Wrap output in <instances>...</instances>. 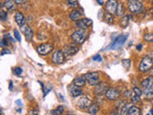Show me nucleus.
Here are the masks:
<instances>
[{
	"label": "nucleus",
	"instance_id": "1",
	"mask_svg": "<svg viewBox=\"0 0 153 115\" xmlns=\"http://www.w3.org/2000/svg\"><path fill=\"white\" fill-rule=\"evenodd\" d=\"M152 67H153V61L150 58H148V56H145V57L142 59L141 63L139 64L138 69L141 73H145V72H148L149 69H151Z\"/></svg>",
	"mask_w": 153,
	"mask_h": 115
},
{
	"label": "nucleus",
	"instance_id": "2",
	"mask_svg": "<svg viewBox=\"0 0 153 115\" xmlns=\"http://www.w3.org/2000/svg\"><path fill=\"white\" fill-rule=\"evenodd\" d=\"M128 10L130 13H132L133 14H138L143 11V6L142 4L141 1L139 0H129L128 1Z\"/></svg>",
	"mask_w": 153,
	"mask_h": 115
},
{
	"label": "nucleus",
	"instance_id": "3",
	"mask_svg": "<svg viewBox=\"0 0 153 115\" xmlns=\"http://www.w3.org/2000/svg\"><path fill=\"white\" fill-rule=\"evenodd\" d=\"M127 39H128V35H127V34L120 35L115 39V40L111 43L110 46L108 47V49H110V50H117V49L121 48V46L124 44V42L126 41Z\"/></svg>",
	"mask_w": 153,
	"mask_h": 115
},
{
	"label": "nucleus",
	"instance_id": "4",
	"mask_svg": "<svg viewBox=\"0 0 153 115\" xmlns=\"http://www.w3.org/2000/svg\"><path fill=\"white\" fill-rule=\"evenodd\" d=\"M86 38V32L83 29H79L72 34L71 39L76 44H82Z\"/></svg>",
	"mask_w": 153,
	"mask_h": 115
},
{
	"label": "nucleus",
	"instance_id": "5",
	"mask_svg": "<svg viewBox=\"0 0 153 115\" xmlns=\"http://www.w3.org/2000/svg\"><path fill=\"white\" fill-rule=\"evenodd\" d=\"M85 78L87 83L90 85L97 86L101 83V80H99V74L98 72H89L85 74Z\"/></svg>",
	"mask_w": 153,
	"mask_h": 115
},
{
	"label": "nucleus",
	"instance_id": "6",
	"mask_svg": "<svg viewBox=\"0 0 153 115\" xmlns=\"http://www.w3.org/2000/svg\"><path fill=\"white\" fill-rule=\"evenodd\" d=\"M54 50V46L51 43H42L36 47V52L41 56H47Z\"/></svg>",
	"mask_w": 153,
	"mask_h": 115
},
{
	"label": "nucleus",
	"instance_id": "7",
	"mask_svg": "<svg viewBox=\"0 0 153 115\" xmlns=\"http://www.w3.org/2000/svg\"><path fill=\"white\" fill-rule=\"evenodd\" d=\"M79 51V47L77 46L76 43H71L66 46H64L62 49V52L64 53L65 58H69L71 56H74L75 54H77Z\"/></svg>",
	"mask_w": 153,
	"mask_h": 115
},
{
	"label": "nucleus",
	"instance_id": "8",
	"mask_svg": "<svg viewBox=\"0 0 153 115\" xmlns=\"http://www.w3.org/2000/svg\"><path fill=\"white\" fill-rule=\"evenodd\" d=\"M52 61L55 64H61L64 63L65 61V56L64 53L62 52V50H56L52 55L51 58Z\"/></svg>",
	"mask_w": 153,
	"mask_h": 115
},
{
	"label": "nucleus",
	"instance_id": "9",
	"mask_svg": "<svg viewBox=\"0 0 153 115\" xmlns=\"http://www.w3.org/2000/svg\"><path fill=\"white\" fill-rule=\"evenodd\" d=\"M121 92L119 91L118 88L115 87H109L107 89V91L105 92V97L110 101H116L120 98Z\"/></svg>",
	"mask_w": 153,
	"mask_h": 115
},
{
	"label": "nucleus",
	"instance_id": "10",
	"mask_svg": "<svg viewBox=\"0 0 153 115\" xmlns=\"http://www.w3.org/2000/svg\"><path fill=\"white\" fill-rule=\"evenodd\" d=\"M92 105V100L90 99L88 96H82V98L80 99L77 103V105L82 109H85V108H88L90 105Z\"/></svg>",
	"mask_w": 153,
	"mask_h": 115
},
{
	"label": "nucleus",
	"instance_id": "11",
	"mask_svg": "<svg viewBox=\"0 0 153 115\" xmlns=\"http://www.w3.org/2000/svg\"><path fill=\"white\" fill-rule=\"evenodd\" d=\"M117 7H118L117 0H108V1L105 3V10L109 14H116Z\"/></svg>",
	"mask_w": 153,
	"mask_h": 115
},
{
	"label": "nucleus",
	"instance_id": "12",
	"mask_svg": "<svg viewBox=\"0 0 153 115\" xmlns=\"http://www.w3.org/2000/svg\"><path fill=\"white\" fill-rule=\"evenodd\" d=\"M93 24V21L92 19H90V18H82V19H80L79 21H77L76 22V26L79 27L80 29H87L88 27H90Z\"/></svg>",
	"mask_w": 153,
	"mask_h": 115
},
{
	"label": "nucleus",
	"instance_id": "13",
	"mask_svg": "<svg viewBox=\"0 0 153 115\" xmlns=\"http://www.w3.org/2000/svg\"><path fill=\"white\" fill-rule=\"evenodd\" d=\"M107 89H108L107 83H101L99 85H97V87L95 88V95L102 96V94H105Z\"/></svg>",
	"mask_w": 153,
	"mask_h": 115
},
{
	"label": "nucleus",
	"instance_id": "14",
	"mask_svg": "<svg viewBox=\"0 0 153 115\" xmlns=\"http://www.w3.org/2000/svg\"><path fill=\"white\" fill-rule=\"evenodd\" d=\"M82 11H80V10H73L69 14V18L72 20V21H79L80 19H82Z\"/></svg>",
	"mask_w": 153,
	"mask_h": 115
},
{
	"label": "nucleus",
	"instance_id": "15",
	"mask_svg": "<svg viewBox=\"0 0 153 115\" xmlns=\"http://www.w3.org/2000/svg\"><path fill=\"white\" fill-rule=\"evenodd\" d=\"M69 91L71 93L72 97H74V98L79 97V96L83 94V91L82 90V88L79 87V86H76V85H70L69 86Z\"/></svg>",
	"mask_w": 153,
	"mask_h": 115
},
{
	"label": "nucleus",
	"instance_id": "16",
	"mask_svg": "<svg viewBox=\"0 0 153 115\" xmlns=\"http://www.w3.org/2000/svg\"><path fill=\"white\" fill-rule=\"evenodd\" d=\"M14 20L21 27V29L23 30V26L25 24V17L23 15V14H21L20 12H16L14 14Z\"/></svg>",
	"mask_w": 153,
	"mask_h": 115
},
{
	"label": "nucleus",
	"instance_id": "17",
	"mask_svg": "<svg viewBox=\"0 0 153 115\" xmlns=\"http://www.w3.org/2000/svg\"><path fill=\"white\" fill-rule=\"evenodd\" d=\"M86 82L87 81H86L85 75L84 76H79L74 80L73 85H76V86H79V87H83V86L86 85Z\"/></svg>",
	"mask_w": 153,
	"mask_h": 115
},
{
	"label": "nucleus",
	"instance_id": "18",
	"mask_svg": "<svg viewBox=\"0 0 153 115\" xmlns=\"http://www.w3.org/2000/svg\"><path fill=\"white\" fill-rule=\"evenodd\" d=\"M142 91H143V96L145 99H146V100L153 99V86L148 88H143Z\"/></svg>",
	"mask_w": 153,
	"mask_h": 115
},
{
	"label": "nucleus",
	"instance_id": "19",
	"mask_svg": "<svg viewBox=\"0 0 153 115\" xmlns=\"http://www.w3.org/2000/svg\"><path fill=\"white\" fill-rule=\"evenodd\" d=\"M141 85H142V87L143 88L151 87V86H153V77L152 76H149L148 78H145V79H143L142 81Z\"/></svg>",
	"mask_w": 153,
	"mask_h": 115
},
{
	"label": "nucleus",
	"instance_id": "20",
	"mask_svg": "<svg viewBox=\"0 0 153 115\" xmlns=\"http://www.w3.org/2000/svg\"><path fill=\"white\" fill-rule=\"evenodd\" d=\"M15 3L14 0H5L3 3V7H5L8 11H14L15 8Z\"/></svg>",
	"mask_w": 153,
	"mask_h": 115
},
{
	"label": "nucleus",
	"instance_id": "21",
	"mask_svg": "<svg viewBox=\"0 0 153 115\" xmlns=\"http://www.w3.org/2000/svg\"><path fill=\"white\" fill-rule=\"evenodd\" d=\"M24 35H25V38L28 40V41H31V40L33 39V36H34V33L32 29L29 27V26H25L24 28Z\"/></svg>",
	"mask_w": 153,
	"mask_h": 115
},
{
	"label": "nucleus",
	"instance_id": "22",
	"mask_svg": "<svg viewBox=\"0 0 153 115\" xmlns=\"http://www.w3.org/2000/svg\"><path fill=\"white\" fill-rule=\"evenodd\" d=\"M99 111V107L98 104H93L88 107V113L90 115H96Z\"/></svg>",
	"mask_w": 153,
	"mask_h": 115
},
{
	"label": "nucleus",
	"instance_id": "23",
	"mask_svg": "<svg viewBox=\"0 0 153 115\" xmlns=\"http://www.w3.org/2000/svg\"><path fill=\"white\" fill-rule=\"evenodd\" d=\"M141 114H142L141 108L136 107V105H131L128 110V115H141Z\"/></svg>",
	"mask_w": 153,
	"mask_h": 115
},
{
	"label": "nucleus",
	"instance_id": "24",
	"mask_svg": "<svg viewBox=\"0 0 153 115\" xmlns=\"http://www.w3.org/2000/svg\"><path fill=\"white\" fill-rule=\"evenodd\" d=\"M129 18H130V15H123V17H121V20H120V25L121 28H126L128 26Z\"/></svg>",
	"mask_w": 153,
	"mask_h": 115
},
{
	"label": "nucleus",
	"instance_id": "25",
	"mask_svg": "<svg viewBox=\"0 0 153 115\" xmlns=\"http://www.w3.org/2000/svg\"><path fill=\"white\" fill-rule=\"evenodd\" d=\"M124 13H126V11H124L123 4L121 2H118V7H117V11H116V15H118V17H123Z\"/></svg>",
	"mask_w": 153,
	"mask_h": 115
},
{
	"label": "nucleus",
	"instance_id": "26",
	"mask_svg": "<svg viewBox=\"0 0 153 115\" xmlns=\"http://www.w3.org/2000/svg\"><path fill=\"white\" fill-rule=\"evenodd\" d=\"M104 19H105V21L108 24H113L115 22L114 14H109V13H107V12H105V13H104Z\"/></svg>",
	"mask_w": 153,
	"mask_h": 115
},
{
	"label": "nucleus",
	"instance_id": "27",
	"mask_svg": "<svg viewBox=\"0 0 153 115\" xmlns=\"http://www.w3.org/2000/svg\"><path fill=\"white\" fill-rule=\"evenodd\" d=\"M131 107L130 103H126L123 107H121V111H120V115H128V110Z\"/></svg>",
	"mask_w": 153,
	"mask_h": 115
},
{
	"label": "nucleus",
	"instance_id": "28",
	"mask_svg": "<svg viewBox=\"0 0 153 115\" xmlns=\"http://www.w3.org/2000/svg\"><path fill=\"white\" fill-rule=\"evenodd\" d=\"M121 64L124 67V69L128 70L131 66V60H129V59H124V60L121 61Z\"/></svg>",
	"mask_w": 153,
	"mask_h": 115
},
{
	"label": "nucleus",
	"instance_id": "29",
	"mask_svg": "<svg viewBox=\"0 0 153 115\" xmlns=\"http://www.w3.org/2000/svg\"><path fill=\"white\" fill-rule=\"evenodd\" d=\"M62 113H63V107L62 105H58L57 109L52 111V115H61Z\"/></svg>",
	"mask_w": 153,
	"mask_h": 115
},
{
	"label": "nucleus",
	"instance_id": "30",
	"mask_svg": "<svg viewBox=\"0 0 153 115\" xmlns=\"http://www.w3.org/2000/svg\"><path fill=\"white\" fill-rule=\"evenodd\" d=\"M67 5L72 8H77L79 6V2L78 0H67Z\"/></svg>",
	"mask_w": 153,
	"mask_h": 115
},
{
	"label": "nucleus",
	"instance_id": "31",
	"mask_svg": "<svg viewBox=\"0 0 153 115\" xmlns=\"http://www.w3.org/2000/svg\"><path fill=\"white\" fill-rule=\"evenodd\" d=\"M143 39H145V41H148V42H152L153 43V33L145 34V35L143 36Z\"/></svg>",
	"mask_w": 153,
	"mask_h": 115
},
{
	"label": "nucleus",
	"instance_id": "32",
	"mask_svg": "<svg viewBox=\"0 0 153 115\" xmlns=\"http://www.w3.org/2000/svg\"><path fill=\"white\" fill-rule=\"evenodd\" d=\"M130 99H131V103H132V104H135V103L140 102V100H141V98L138 97V96H137L134 92H133V95L130 97Z\"/></svg>",
	"mask_w": 153,
	"mask_h": 115
},
{
	"label": "nucleus",
	"instance_id": "33",
	"mask_svg": "<svg viewBox=\"0 0 153 115\" xmlns=\"http://www.w3.org/2000/svg\"><path fill=\"white\" fill-rule=\"evenodd\" d=\"M0 18H1L2 21H5L6 19L8 18V13L5 11L1 10V12H0Z\"/></svg>",
	"mask_w": 153,
	"mask_h": 115
},
{
	"label": "nucleus",
	"instance_id": "34",
	"mask_svg": "<svg viewBox=\"0 0 153 115\" xmlns=\"http://www.w3.org/2000/svg\"><path fill=\"white\" fill-rule=\"evenodd\" d=\"M133 92L135 93V94L138 96V97H140V98H141L142 96H143V91H142V90L140 89L139 87H137V86H135V87H134Z\"/></svg>",
	"mask_w": 153,
	"mask_h": 115
},
{
	"label": "nucleus",
	"instance_id": "35",
	"mask_svg": "<svg viewBox=\"0 0 153 115\" xmlns=\"http://www.w3.org/2000/svg\"><path fill=\"white\" fill-rule=\"evenodd\" d=\"M14 35L15 39H16L18 42H20V41H21V36H20V33L18 32L16 29H14Z\"/></svg>",
	"mask_w": 153,
	"mask_h": 115
},
{
	"label": "nucleus",
	"instance_id": "36",
	"mask_svg": "<svg viewBox=\"0 0 153 115\" xmlns=\"http://www.w3.org/2000/svg\"><path fill=\"white\" fill-rule=\"evenodd\" d=\"M4 39H7L8 41H9V42H11V43H14V42L15 41V40L12 38L11 35H10V34H9V33H8V34H5V35H4Z\"/></svg>",
	"mask_w": 153,
	"mask_h": 115
},
{
	"label": "nucleus",
	"instance_id": "37",
	"mask_svg": "<svg viewBox=\"0 0 153 115\" xmlns=\"http://www.w3.org/2000/svg\"><path fill=\"white\" fill-rule=\"evenodd\" d=\"M38 113H39V109L37 107L29 110V115H38Z\"/></svg>",
	"mask_w": 153,
	"mask_h": 115
},
{
	"label": "nucleus",
	"instance_id": "38",
	"mask_svg": "<svg viewBox=\"0 0 153 115\" xmlns=\"http://www.w3.org/2000/svg\"><path fill=\"white\" fill-rule=\"evenodd\" d=\"M14 74H16L17 76H20L21 74L23 73L22 68H20V67H15L14 69Z\"/></svg>",
	"mask_w": 153,
	"mask_h": 115
},
{
	"label": "nucleus",
	"instance_id": "39",
	"mask_svg": "<svg viewBox=\"0 0 153 115\" xmlns=\"http://www.w3.org/2000/svg\"><path fill=\"white\" fill-rule=\"evenodd\" d=\"M92 60L93 61H102V57H101V55H95L94 57L92 58Z\"/></svg>",
	"mask_w": 153,
	"mask_h": 115
},
{
	"label": "nucleus",
	"instance_id": "40",
	"mask_svg": "<svg viewBox=\"0 0 153 115\" xmlns=\"http://www.w3.org/2000/svg\"><path fill=\"white\" fill-rule=\"evenodd\" d=\"M0 45H1V47H5V46H8L9 45V41L7 39H3L1 40V43H0Z\"/></svg>",
	"mask_w": 153,
	"mask_h": 115
},
{
	"label": "nucleus",
	"instance_id": "41",
	"mask_svg": "<svg viewBox=\"0 0 153 115\" xmlns=\"http://www.w3.org/2000/svg\"><path fill=\"white\" fill-rule=\"evenodd\" d=\"M11 53H12V52L9 50V49H3V50L1 51V56H4V55H7V54L10 55Z\"/></svg>",
	"mask_w": 153,
	"mask_h": 115
},
{
	"label": "nucleus",
	"instance_id": "42",
	"mask_svg": "<svg viewBox=\"0 0 153 115\" xmlns=\"http://www.w3.org/2000/svg\"><path fill=\"white\" fill-rule=\"evenodd\" d=\"M124 96H126V98L131 97V91H130V90H126V91L124 92Z\"/></svg>",
	"mask_w": 153,
	"mask_h": 115
},
{
	"label": "nucleus",
	"instance_id": "43",
	"mask_svg": "<svg viewBox=\"0 0 153 115\" xmlns=\"http://www.w3.org/2000/svg\"><path fill=\"white\" fill-rule=\"evenodd\" d=\"M26 1H27V0H14V2L16 3V4H18V5L23 4V3H25Z\"/></svg>",
	"mask_w": 153,
	"mask_h": 115
},
{
	"label": "nucleus",
	"instance_id": "44",
	"mask_svg": "<svg viewBox=\"0 0 153 115\" xmlns=\"http://www.w3.org/2000/svg\"><path fill=\"white\" fill-rule=\"evenodd\" d=\"M12 88H14V83H12V81H10V83H9V89H10V91H12Z\"/></svg>",
	"mask_w": 153,
	"mask_h": 115
},
{
	"label": "nucleus",
	"instance_id": "45",
	"mask_svg": "<svg viewBox=\"0 0 153 115\" xmlns=\"http://www.w3.org/2000/svg\"><path fill=\"white\" fill-rule=\"evenodd\" d=\"M142 48H143V44H142V43H139V44L137 45V47H136V49H137L138 51H141Z\"/></svg>",
	"mask_w": 153,
	"mask_h": 115
},
{
	"label": "nucleus",
	"instance_id": "46",
	"mask_svg": "<svg viewBox=\"0 0 153 115\" xmlns=\"http://www.w3.org/2000/svg\"><path fill=\"white\" fill-rule=\"evenodd\" d=\"M146 73H148L149 76H152V77H153V67L151 68V69H149Z\"/></svg>",
	"mask_w": 153,
	"mask_h": 115
},
{
	"label": "nucleus",
	"instance_id": "47",
	"mask_svg": "<svg viewBox=\"0 0 153 115\" xmlns=\"http://www.w3.org/2000/svg\"><path fill=\"white\" fill-rule=\"evenodd\" d=\"M146 56H148V58H150V59H151V60L153 61V51H151V52H149V53H148V55H146Z\"/></svg>",
	"mask_w": 153,
	"mask_h": 115
},
{
	"label": "nucleus",
	"instance_id": "48",
	"mask_svg": "<svg viewBox=\"0 0 153 115\" xmlns=\"http://www.w3.org/2000/svg\"><path fill=\"white\" fill-rule=\"evenodd\" d=\"M15 104H16V105H18V107H22V104H21V101L20 100H16V101H15Z\"/></svg>",
	"mask_w": 153,
	"mask_h": 115
},
{
	"label": "nucleus",
	"instance_id": "49",
	"mask_svg": "<svg viewBox=\"0 0 153 115\" xmlns=\"http://www.w3.org/2000/svg\"><path fill=\"white\" fill-rule=\"evenodd\" d=\"M97 2H98L99 3V5H104V0H97Z\"/></svg>",
	"mask_w": 153,
	"mask_h": 115
},
{
	"label": "nucleus",
	"instance_id": "50",
	"mask_svg": "<svg viewBox=\"0 0 153 115\" xmlns=\"http://www.w3.org/2000/svg\"><path fill=\"white\" fill-rule=\"evenodd\" d=\"M109 115H120V113L117 112V111H112V112L109 114Z\"/></svg>",
	"mask_w": 153,
	"mask_h": 115
},
{
	"label": "nucleus",
	"instance_id": "51",
	"mask_svg": "<svg viewBox=\"0 0 153 115\" xmlns=\"http://www.w3.org/2000/svg\"><path fill=\"white\" fill-rule=\"evenodd\" d=\"M149 113H150L151 115H153V107H152L151 109H150V112H149Z\"/></svg>",
	"mask_w": 153,
	"mask_h": 115
},
{
	"label": "nucleus",
	"instance_id": "52",
	"mask_svg": "<svg viewBox=\"0 0 153 115\" xmlns=\"http://www.w3.org/2000/svg\"><path fill=\"white\" fill-rule=\"evenodd\" d=\"M66 115H76V114H71V113H68V114H66Z\"/></svg>",
	"mask_w": 153,
	"mask_h": 115
},
{
	"label": "nucleus",
	"instance_id": "53",
	"mask_svg": "<svg viewBox=\"0 0 153 115\" xmlns=\"http://www.w3.org/2000/svg\"><path fill=\"white\" fill-rule=\"evenodd\" d=\"M146 115H151L150 113H148V114H146Z\"/></svg>",
	"mask_w": 153,
	"mask_h": 115
},
{
	"label": "nucleus",
	"instance_id": "54",
	"mask_svg": "<svg viewBox=\"0 0 153 115\" xmlns=\"http://www.w3.org/2000/svg\"><path fill=\"white\" fill-rule=\"evenodd\" d=\"M152 4H153V1H152Z\"/></svg>",
	"mask_w": 153,
	"mask_h": 115
}]
</instances>
